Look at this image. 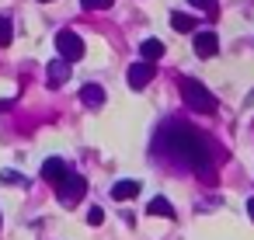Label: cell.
Instances as JSON below:
<instances>
[{
  "mask_svg": "<svg viewBox=\"0 0 254 240\" xmlns=\"http://www.w3.org/2000/svg\"><path fill=\"white\" fill-rule=\"evenodd\" d=\"M195 56H198V60L219 56V39H216L212 32H198V35H195Z\"/></svg>",
  "mask_w": 254,
  "mask_h": 240,
  "instance_id": "obj_7",
  "label": "cell"
},
{
  "mask_svg": "<svg viewBox=\"0 0 254 240\" xmlns=\"http://www.w3.org/2000/svg\"><path fill=\"white\" fill-rule=\"evenodd\" d=\"M4 181L7 184H28V178H21L18 171H4Z\"/></svg>",
  "mask_w": 254,
  "mask_h": 240,
  "instance_id": "obj_17",
  "label": "cell"
},
{
  "mask_svg": "<svg viewBox=\"0 0 254 240\" xmlns=\"http://www.w3.org/2000/svg\"><path fill=\"white\" fill-rule=\"evenodd\" d=\"M178 91H181V98H185V105H188L191 112H198V115H212V112H216V98H212L198 80L181 77V80H178Z\"/></svg>",
  "mask_w": 254,
  "mask_h": 240,
  "instance_id": "obj_2",
  "label": "cell"
},
{
  "mask_svg": "<svg viewBox=\"0 0 254 240\" xmlns=\"http://www.w3.org/2000/svg\"><path fill=\"white\" fill-rule=\"evenodd\" d=\"M56 53L66 63H80L84 60V39L77 32H70V28H63V32H56Z\"/></svg>",
  "mask_w": 254,
  "mask_h": 240,
  "instance_id": "obj_3",
  "label": "cell"
},
{
  "mask_svg": "<svg viewBox=\"0 0 254 240\" xmlns=\"http://www.w3.org/2000/svg\"><path fill=\"white\" fill-rule=\"evenodd\" d=\"M188 4H191V7H198V11H209L216 0H188Z\"/></svg>",
  "mask_w": 254,
  "mask_h": 240,
  "instance_id": "obj_18",
  "label": "cell"
},
{
  "mask_svg": "<svg viewBox=\"0 0 254 240\" xmlns=\"http://www.w3.org/2000/svg\"><path fill=\"white\" fill-rule=\"evenodd\" d=\"M247 216L254 219V198H247Z\"/></svg>",
  "mask_w": 254,
  "mask_h": 240,
  "instance_id": "obj_19",
  "label": "cell"
},
{
  "mask_svg": "<svg viewBox=\"0 0 254 240\" xmlns=\"http://www.w3.org/2000/svg\"><path fill=\"white\" fill-rule=\"evenodd\" d=\"M11 39H14V25H11V18H0V46H11Z\"/></svg>",
  "mask_w": 254,
  "mask_h": 240,
  "instance_id": "obj_14",
  "label": "cell"
},
{
  "mask_svg": "<svg viewBox=\"0 0 254 240\" xmlns=\"http://www.w3.org/2000/svg\"><path fill=\"white\" fill-rule=\"evenodd\" d=\"M139 56H143V63H157L164 56V42L160 39H143L139 42Z\"/></svg>",
  "mask_w": 254,
  "mask_h": 240,
  "instance_id": "obj_11",
  "label": "cell"
},
{
  "mask_svg": "<svg viewBox=\"0 0 254 240\" xmlns=\"http://www.w3.org/2000/svg\"><path fill=\"white\" fill-rule=\"evenodd\" d=\"M150 80H153V63H143V60H139V63H132V66L126 70V84H129L132 91H143Z\"/></svg>",
  "mask_w": 254,
  "mask_h": 240,
  "instance_id": "obj_5",
  "label": "cell"
},
{
  "mask_svg": "<svg viewBox=\"0 0 254 240\" xmlns=\"http://www.w3.org/2000/svg\"><path fill=\"white\" fill-rule=\"evenodd\" d=\"M164 143H167V150H171L185 167H191L198 178L212 181L216 153H212V146H209L205 136H198L195 129H188V125H181V122H171L167 132H164Z\"/></svg>",
  "mask_w": 254,
  "mask_h": 240,
  "instance_id": "obj_1",
  "label": "cell"
},
{
  "mask_svg": "<svg viewBox=\"0 0 254 240\" xmlns=\"http://www.w3.org/2000/svg\"><path fill=\"white\" fill-rule=\"evenodd\" d=\"M0 226H4V219H0Z\"/></svg>",
  "mask_w": 254,
  "mask_h": 240,
  "instance_id": "obj_21",
  "label": "cell"
},
{
  "mask_svg": "<svg viewBox=\"0 0 254 240\" xmlns=\"http://www.w3.org/2000/svg\"><path fill=\"white\" fill-rule=\"evenodd\" d=\"M84 191H87V181H84L77 171H70V174L56 184V195H60V202H63V205H77V202L84 198Z\"/></svg>",
  "mask_w": 254,
  "mask_h": 240,
  "instance_id": "obj_4",
  "label": "cell"
},
{
  "mask_svg": "<svg viewBox=\"0 0 254 240\" xmlns=\"http://www.w3.org/2000/svg\"><path fill=\"white\" fill-rule=\"evenodd\" d=\"M171 28H174V32H181V35H191V32H195V14L174 11V14H171Z\"/></svg>",
  "mask_w": 254,
  "mask_h": 240,
  "instance_id": "obj_12",
  "label": "cell"
},
{
  "mask_svg": "<svg viewBox=\"0 0 254 240\" xmlns=\"http://www.w3.org/2000/svg\"><path fill=\"white\" fill-rule=\"evenodd\" d=\"M87 223H91V226H101V223H105V209H98V205H94V209L87 212Z\"/></svg>",
  "mask_w": 254,
  "mask_h": 240,
  "instance_id": "obj_16",
  "label": "cell"
},
{
  "mask_svg": "<svg viewBox=\"0 0 254 240\" xmlns=\"http://www.w3.org/2000/svg\"><path fill=\"white\" fill-rule=\"evenodd\" d=\"M150 216H164V219H174V205L164 198V195H157L153 202H150Z\"/></svg>",
  "mask_w": 254,
  "mask_h": 240,
  "instance_id": "obj_13",
  "label": "cell"
},
{
  "mask_svg": "<svg viewBox=\"0 0 254 240\" xmlns=\"http://www.w3.org/2000/svg\"><path fill=\"white\" fill-rule=\"evenodd\" d=\"M115 4V0H80V7H87V11H108Z\"/></svg>",
  "mask_w": 254,
  "mask_h": 240,
  "instance_id": "obj_15",
  "label": "cell"
},
{
  "mask_svg": "<svg viewBox=\"0 0 254 240\" xmlns=\"http://www.w3.org/2000/svg\"><path fill=\"white\" fill-rule=\"evenodd\" d=\"M66 174H70V167H66V160H63V157H49V160H42V181L60 184Z\"/></svg>",
  "mask_w": 254,
  "mask_h": 240,
  "instance_id": "obj_6",
  "label": "cell"
},
{
  "mask_svg": "<svg viewBox=\"0 0 254 240\" xmlns=\"http://www.w3.org/2000/svg\"><path fill=\"white\" fill-rule=\"evenodd\" d=\"M80 101H84L87 108H101V105H105V87H101V84H84V87H80Z\"/></svg>",
  "mask_w": 254,
  "mask_h": 240,
  "instance_id": "obj_10",
  "label": "cell"
},
{
  "mask_svg": "<svg viewBox=\"0 0 254 240\" xmlns=\"http://www.w3.org/2000/svg\"><path fill=\"white\" fill-rule=\"evenodd\" d=\"M139 188H143V184H139L136 178H122L119 184H112V198H115V202H129V198L139 195Z\"/></svg>",
  "mask_w": 254,
  "mask_h": 240,
  "instance_id": "obj_8",
  "label": "cell"
},
{
  "mask_svg": "<svg viewBox=\"0 0 254 240\" xmlns=\"http://www.w3.org/2000/svg\"><path fill=\"white\" fill-rule=\"evenodd\" d=\"M46 80H49V87H63V84L70 80V63H66V60H56V63H49V73H46Z\"/></svg>",
  "mask_w": 254,
  "mask_h": 240,
  "instance_id": "obj_9",
  "label": "cell"
},
{
  "mask_svg": "<svg viewBox=\"0 0 254 240\" xmlns=\"http://www.w3.org/2000/svg\"><path fill=\"white\" fill-rule=\"evenodd\" d=\"M39 4H49V0H39Z\"/></svg>",
  "mask_w": 254,
  "mask_h": 240,
  "instance_id": "obj_20",
  "label": "cell"
}]
</instances>
